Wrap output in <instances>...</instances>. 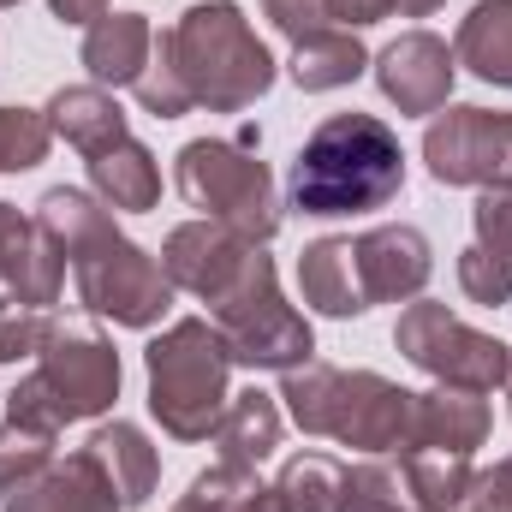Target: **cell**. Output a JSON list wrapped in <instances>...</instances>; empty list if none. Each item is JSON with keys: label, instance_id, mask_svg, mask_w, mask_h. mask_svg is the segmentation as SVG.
<instances>
[{"label": "cell", "instance_id": "24", "mask_svg": "<svg viewBox=\"0 0 512 512\" xmlns=\"http://www.w3.org/2000/svg\"><path fill=\"white\" fill-rule=\"evenodd\" d=\"M453 60L483 84L512 90V0H477L453 36Z\"/></svg>", "mask_w": 512, "mask_h": 512}, {"label": "cell", "instance_id": "13", "mask_svg": "<svg viewBox=\"0 0 512 512\" xmlns=\"http://www.w3.org/2000/svg\"><path fill=\"white\" fill-rule=\"evenodd\" d=\"M352 262H358V292L364 304H411L423 298L429 274H435V251L417 227L387 221L352 239Z\"/></svg>", "mask_w": 512, "mask_h": 512}, {"label": "cell", "instance_id": "30", "mask_svg": "<svg viewBox=\"0 0 512 512\" xmlns=\"http://www.w3.org/2000/svg\"><path fill=\"white\" fill-rule=\"evenodd\" d=\"M54 459V435H42V429H24V423H0V495H12V489H24L42 465Z\"/></svg>", "mask_w": 512, "mask_h": 512}, {"label": "cell", "instance_id": "39", "mask_svg": "<svg viewBox=\"0 0 512 512\" xmlns=\"http://www.w3.org/2000/svg\"><path fill=\"white\" fill-rule=\"evenodd\" d=\"M447 0H393V12L399 18H429V12H441Z\"/></svg>", "mask_w": 512, "mask_h": 512}, {"label": "cell", "instance_id": "40", "mask_svg": "<svg viewBox=\"0 0 512 512\" xmlns=\"http://www.w3.org/2000/svg\"><path fill=\"white\" fill-rule=\"evenodd\" d=\"M507 399H512V376H507Z\"/></svg>", "mask_w": 512, "mask_h": 512}, {"label": "cell", "instance_id": "38", "mask_svg": "<svg viewBox=\"0 0 512 512\" xmlns=\"http://www.w3.org/2000/svg\"><path fill=\"white\" fill-rule=\"evenodd\" d=\"M233 512H286V507H280V495H274V483H262V477H256L251 489H245V495L233 501Z\"/></svg>", "mask_w": 512, "mask_h": 512}, {"label": "cell", "instance_id": "32", "mask_svg": "<svg viewBox=\"0 0 512 512\" xmlns=\"http://www.w3.org/2000/svg\"><path fill=\"white\" fill-rule=\"evenodd\" d=\"M54 328V310H36V304H18L12 292L0 298V364H18V358H36L42 340Z\"/></svg>", "mask_w": 512, "mask_h": 512}, {"label": "cell", "instance_id": "25", "mask_svg": "<svg viewBox=\"0 0 512 512\" xmlns=\"http://www.w3.org/2000/svg\"><path fill=\"white\" fill-rule=\"evenodd\" d=\"M399 477L417 512H459V501L477 483L471 453H435V447H399Z\"/></svg>", "mask_w": 512, "mask_h": 512}, {"label": "cell", "instance_id": "15", "mask_svg": "<svg viewBox=\"0 0 512 512\" xmlns=\"http://www.w3.org/2000/svg\"><path fill=\"white\" fill-rule=\"evenodd\" d=\"M495 417H489V399L483 393H465V387H429V393H411V417H405V441L399 447H435V453H477L489 441Z\"/></svg>", "mask_w": 512, "mask_h": 512}, {"label": "cell", "instance_id": "5", "mask_svg": "<svg viewBox=\"0 0 512 512\" xmlns=\"http://www.w3.org/2000/svg\"><path fill=\"white\" fill-rule=\"evenodd\" d=\"M143 376H149V417L173 441H209L233 399L227 393L233 352L209 316H185L143 346Z\"/></svg>", "mask_w": 512, "mask_h": 512}, {"label": "cell", "instance_id": "18", "mask_svg": "<svg viewBox=\"0 0 512 512\" xmlns=\"http://www.w3.org/2000/svg\"><path fill=\"white\" fill-rule=\"evenodd\" d=\"M149 54H155V24L143 12H108V18H96L84 30V48H78L90 84H102V90H120V84L131 90L143 78Z\"/></svg>", "mask_w": 512, "mask_h": 512}, {"label": "cell", "instance_id": "9", "mask_svg": "<svg viewBox=\"0 0 512 512\" xmlns=\"http://www.w3.org/2000/svg\"><path fill=\"white\" fill-rule=\"evenodd\" d=\"M393 346L405 352V364H417L423 376H435L441 387H465V393H495L512 376V346L495 334L465 328L447 304L435 298H411L399 310Z\"/></svg>", "mask_w": 512, "mask_h": 512}, {"label": "cell", "instance_id": "14", "mask_svg": "<svg viewBox=\"0 0 512 512\" xmlns=\"http://www.w3.org/2000/svg\"><path fill=\"white\" fill-rule=\"evenodd\" d=\"M0 280L18 304H36V310H54L66 286L60 245L36 227V215H18L12 203H0Z\"/></svg>", "mask_w": 512, "mask_h": 512}, {"label": "cell", "instance_id": "36", "mask_svg": "<svg viewBox=\"0 0 512 512\" xmlns=\"http://www.w3.org/2000/svg\"><path fill=\"white\" fill-rule=\"evenodd\" d=\"M387 12H393V0H328V18L346 24V30H364V24H376Z\"/></svg>", "mask_w": 512, "mask_h": 512}, {"label": "cell", "instance_id": "20", "mask_svg": "<svg viewBox=\"0 0 512 512\" xmlns=\"http://www.w3.org/2000/svg\"><path fill=\"white\" fill-rule=\"evenodd\" d=\"M42 114H48L54 137H66L84 161L102 155V149H114V143H126V108L102 84H66V90L48 96Z\"/></svg>", "mask_w": 512, "mask_h": 512}, {"label": "cell", "instance_id": "12", "mask_svg": "<svg viewBox=\"0 0 512 512\" xmlns=\"http://www.w3.org/2000/svg\"><path fill=\"white\" fill-rule=\"evenodd\" d=\"M376 66V84L399 114H441L453 102V78H459V60L441 36L429 30H405L399 42H387L382 54L370 60Z\"/></svg>", "mask_w": 512, "mask_h": 512}, {"label": "cell", "instance_id": "22", "mask_svg": "<svg viewBox=\"0 0 512 512\" xmlns=\"http://www.w3.org/2000/svg\"><path fill=\"white\" fill-rule=\"evenodd\" d=\"M286 72L304 96H328V90H346L370 72V48L358 42V30H316V36L292 42Z\"/></svg>", "mask_w": 512, "mask_h": 512}, {"label": "cell", "instance_id": "34", "mask_svg": "<svg viewBox=\"0 0 512 512\" xmlns=\"http://www.w3.org/2000/svg\"><path fill=\"white\" fill-rule=\"evenodd\" d=\"M262 18H268L286 42H304V36H316V30H334L328 0H262Z\"/></svg>", "mask_w": 512, "mask_h": 512}, {"label": "cell", "instance_id": "2", "mask_svg": "<svg viewBox=\"0 0 512 512\" xmlns=\"http://www.w3.org/2000/svg\"><path fill=\"white\" fill-rule=\"evenodd\" d=\"M120 399V352L90 316H54L36 370L6 393V417L42 435H60L66 423H90Z\"/></svg>", "mask_w": 512, "mask_h": 512}, {"label": "cell", "instance_id": "6", "mask_svg": "<svg viewBox=\"0 0 512 512\" xmlns=\"http://www.w3.org/2000/svg\"><path fill=\"white\" fill-rule=\"evenodd\" d=\"M173 185L203 221L233 227L245 245H268L280 233L274 173L256 161L251 137H191L173 161Z\"/></svg>", "mask_w": 512, "mask_h": 512}, {"label": "cell", "instance_id": "27", "mask_svg": "<svg viewBox=\"0 0 512 512\" xmlns=\"http://www.w3.org/2000/svg\"><path fill=\"white\" fill-rule=\"evenodd\" d=\"M54 149V126L36 108H0V173H30Z\"/></svg>", "mask_w": 512, "mask_h": 512}, {"label": "cell", "instance_id": "28", "mask_svg": "<svg viewBox=\"0 0 512 512\" xmlns=\"http://www.w3.org/2000/svg\"><path fill=\"white\" fill-rule=\"evenodd\" d=\"M131 96H137V108H143V114H155V120H179V114H191V108H197L161 36H155V54H149V66H143V78L131 84Z\"/></svg>", "mask_w": 512, "mask_h": 512}, {"label": "cell", "instance_id": "37", "mask_svg": "<svg viewBox=\"0 0 512 512\" xmlns=\"http://www.w3.org/2000/svg\"><path fill=\"white\" fill-rule=\"evenodd\" d=\"M48 6H54L60 24H84V30H90L96 18H108V0H48Z\"/></svg>", "mask_w": 512, "mask_h": 512}, {"label": "cell", "instance_id": "41", "mask_svg": "<svg viewBox=\"0 0 512 512\" xmlns=\"http://www.w3.org/2000/svg\"><path fill=\"white\" fill-rule=\"evenodd\" d=\"M0 6H18V0H0Z\"/></svg>", "mask_w": 512, "mask_h": 512}, {"label": "cell", "instance_id": "35", "mask_svg": "<svg viewBox=\"0 0 512 512\" xmlns=\"http://www.w3.org/2000/svg\"><path fill=\"white\" fill-rule=\"evenodd\" d=\"M459 512H512V453L471 483V495L459 501Z\"/></svg>", "mask_w": 512, "mask_h": 512}, {"label": "cell", "instance_id": "29", "mask_svg": "<svg viewBox=\"0 0 512 512\" xmlns=\"http://www.w3.org/2000/svg\"><path fill=\"white\" fill-rule=\"evenodd\" d=\"M340 512H417V501L405 495V477L382 465V459H364L346 471V507Z\"/></svg>", "mask_w": 512, "mask_h": 512}, {"label": "cell", "instance_id": "31", "mask_svg": "<svg viewBox=\"0 0 512 512\" xmlns=\"http://www.w3.org/2000/svg\"><path fill=\"white\" fill-rule=\"evenodd\" d=\"M459 292L471 304H489V310L512 304V256L489 251V245H465L459 251Z\"/></svg>", "mask_w": 512, "mask_h": 512}, {"label": "cell", "instance_id": "7", "mask_svg": "<svg viewBox=\"0 0 512 512\" xmlns=\"http://www.w3.org/2000/svg\"><path fill=\"white\" fill-rule=\"evenodd\" d=\"M209 322L221 328L233 364H245V370H280L286 376V370L310 364V352H316L310 322L286 304L274 256L262 251V245L251 251V268L239 274V286L209 304Z\"/></svg>", "mask_w": 512, "mask_h": 512}, {"label": "cell", "instance_id": "3", "mask_svg": "<svg viewBox=\"0 0 512 512\" xmlns=\"http://www.w3.org/2000/svg\"><path fill=\"white\" fill-rule=\"evenodd\" d=\"M161 42L179 66L191 102L209 114H245L251 102L274 90L280 66L233 0H197L191 12H179L173 30H161Z\"/></svg>", "mask_w": 512, "mask_h": 512}, {"label": "cell", "instance_id": "4", "mask_svg": "<svg viewBox=\"0 0 512 512\" xmlns=\"http://www.w3.org/2000/svg\"><path fill=\"white\" fill-rule=\"evenodd\" d=\"M274 399H286V417L304 435H328L358 453H393L411 417V393L399 382H387L376 370H334L316 358L286 370Z\"/></svg>", "mask_w": 512, "mask_h": 512}, {"label": "cell", "instance_id": "10", "mask_svg": "<svg viewBox=\"0 0 512 512\" xmlns=\"http://www.w3.org/2000/svg\"><path fill=\"white\" fill-rule=\"evenodd\" d=\"M423 161L435 185H512V114L447 102L423 131Z\"/></svg>", "mask_w": 512, "mask_h": 512}, {"label": "cell", "instance_id": "23", "mask_svg": "<svg viewBox=\"0 0 512 512\" xmlns=\"http://www.w3.org/2000/svg\"><path fill=\"white\" fill-rule=\"evenodd\" d=\"M90 191H96L108 209L143 215V209L161 203V161H155L137 137H126V143L90 155Z\"/></svg>", "mask_w": 512, "mask_h": 512}, {"label": "cell", "instance_id": "16", "mask_svg": "<svg viewBox=\"0 0 512 512\" xmlns=\"http://www.w3.org/2000/svg\"><path fill=\"white\" fill-rule=\"evenodd\" d=\"M6 512H126L102 465L78 447L66 459H48L24 489L6 495Z\"/></svg>", "mask_w": 512, "mask_h": 512}, {"label": "cell", "instance_id": "1", "mask_svg": "<svg viewBox=\"0 0 512 512\" xmlns=\"http://www.w3.org/2000/svg\"><path fill=\"white\" fill-rule=\"evenodd\" d=\"M399 191H405L399 131L387 120H376V114H358V108L352 114H328L304 137V149L292 155V173H286L292 209H304L316 221L387 209Z\"/></svg>", "mask_w": 512, "mask_h": 512}, {"label": "cell", "instance_id": "8", "mask_svg": "<svg viewBox=\"0 0 512 512\" xmlns=\"http://www.w3.org/2000/svg\"><path fill=\"white\" fill-rule=\"evenodd\" d=\"M66 262H72V280H78V304L102 322L155 328L173 310V280L161 274V262L143 245H131L114 221L102 233H90Z\"/></svg>", "mask_w": 512, "mask_h": 512}, {"label": "cell", "instance_id": "17", "mask_svg": "<svg viewBox=\"0 0 512 512\" xmlns=\"http://www.w3.org/2000/svg\"><path fill=\"white\" fill-rule=\"evenodd\" d=\"M84 453L102 465V477L114 483V495H120L126 512L155 501V489H161V453L149 447V435H143L137 423H126V417L96 423V435L84 441Z\"/></svg>", "mask_w": 512, "mask_h": 512}, {"label": "cell", "instance_id": "21", "mask_svg": "<svg viewBox=\"0 0 512 512\" xmlns=\"http://www.w3.org/2000/svg\"><path fill=\"white\" fill-rule=\"evenodd\" d=\"M280 435H286V417H280V399L274 393H233L227 399V411H221V423H215V447H221V465H239V471H256L262 459H274V447H280Z\"/></svg>", "mask_w": 512, "mask_h": 512}, {"label": "cell", "instance_id": "33", "mask_svg": "<svg viewBox=\"0 0 512 512\" xmlns=\"http://www.w3.org/2000/svg\"><path fill=\"white\" fill-rule=\"evenodd\" d=\"M471 227H477V245L512 256V185H489V191H477V203H471Z\"/></svg>", "mask_w": 512, "mask_h": 512}, {"label": "cell", "instance_id": "26", "mask_svg": "<svg viewBox=\"0 0 512 512\" xmlns=\"http://www.w3.org/2000/svg\"><path fill=\"white\" fill-rule=\"evenodd\" d=\"M346 471L334 453H292L274 477V495L286 512H340L346 507Z\"/></svg>", "mask_w": 512, "mask_h": 512}, {"label": "cell", "instance_id": "11", "mask_svg": "<svg viewBox=\"0 0 512 512\" xmlns=\"http://www.w3.org/2000/svg\"><path fill=\"white\" fill-rule=\"evenodd\" d=\"M251 251L233 227H221V221H179L173 233H167V245H161V274L173 280V292H191V298H203V304H215V298H227L233 286H239V274L251 268Z\"/></svg>", "mask_w": 512, "mask_h": 512}, {"label": "cell", "instance_id": "19", "mask_svg": "<svg viewBox=\"0 0 512 512\" xmlns=\"http://www.w3.org/2000/svg\"><path fill=\"white\" fill-rule=\"evenodd\" d=\"M298 292L316 316H334V322H352L364 316V292H358V262H352V239H310L298 251Z\"/></svg>", "mask_w": 512, "mask_h": 512}]
</instances>
